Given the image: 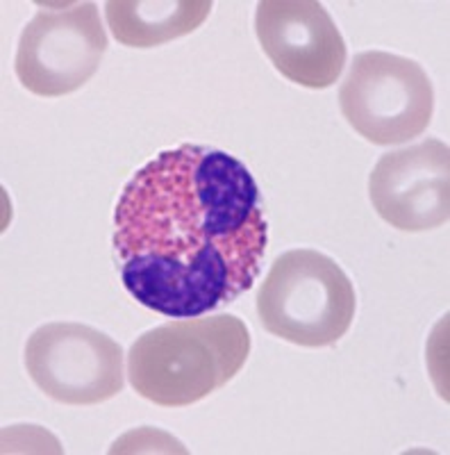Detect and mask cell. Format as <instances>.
I'll return each instance as SVG.
<instances>
[{"mask_svg":"<svg viewBox=\"0 0 450 455\" xmlns=\"http://www.w3.org/2000/svg\"><path fill=\"white\" fill-rule=\"evenodd\" d=\"M250 355L249 326L234 315L178 319L144 332L128 355L130 385L162 408H186L228 385Z\"/></svg>","mask_w":450,"mask_h":455,"instance_id":"cell-2","label":"cell"},{"mask_svg":"<svg viewBox=\"0 0 450 455\" xmlns=\"http://www.w3.org/2000/svg\"><path fill=\"white\" fill-rule=\"evenodd\" d=\"M32 383L64 405H93L123 389V348L105 332L75 321L36 328L26 344Z\"/></svg>","mask_w":450,"mask_h":455,"instance_id":"cell-6","label":"cell"},{"mask_svg":"<svg viewBox=\"0 0 450 455\" xmlns=\"http://www.w3.org/2000/svg\"><path fill=\"white\" fill-rule=\"evenodd\" d=\"M212 7L209 0H107L105 19L119 44L153 48L198 30Z\"/></svg>","mask_w":450,"mask_h":455,"instance_id":"cell-9","label":"cell"},{"mask_svg":"<svg viewBox=\"0 0 450 455\" xmlns=\"http://www.w3.org/2000/svg\"><path fill=\"white\" fill-rule=\"evenodd\" d=\"M375 212L403 233L446 226L450 217V150L444 141L384 153L368 178Z\"/></svg>","mask_w":450,"mask_h":455,"instance_id":"cell-8","label":"cell"},{"mask_svg":"<svg viewBox=\"0 0 450 455\" xmlns=\"http://www.w3.org/2000/svg\"><path fill=\"white\" fill-rule=\"evenodd\" d=\"M16 48V78L28 92L59 99L93 78L107 52V35L93 3H36Z\"/></svg>","mask_w":450,"mask_h":455,"instance_id":"cell-5","label":"cell"},{"mask_svg":"<svg viewBox=\"0 0 450 455\" xmlns=\"http://www.w3.org/2000/svg\"><path fill=\"white\" fill-rule=\"evenodd\" d=\"M114 253L128 294L171 319L233 303L255 284L269 243L250 171L225 150H164L123 187Z\"/></svg>","mask_w":450,"mask_h":455,"instance_id":"cell-1","label":"cell"},{"mask_svg":"<svg viewBox=\"0 0 450 455\" xmlns=\"http://www.w3.org/2000/svg\"><path fill=\"white\" fill-rule=\"evenodd\" d=\"M339 108L359 137L375 146H399L428 130L435 89L414 60L364 51L352 57L339 89Z\"/></svg>","mask_w":450,"mask_h":455,"instance_id":"cell-4","label":"cell"},{"mask_svg":"<svg viewBox=\"0 0 450 455\" xmlns=\"http://www.w3.org/2000/svg\"><path fill=\"white\" fill-rule=\"evenodd\" d=\"M257 316L271 335L296 347H330L351 328L355 290L328 255L287 251L273 259L259 287Z\"/></svg>","mask_w":450,"mask_h":455,"instance_id":"cell-3","label":"cell"},{"mask_svg":"<svg viewBox=\"0 0 450 455\" xmlns=\"http://www.w3.org/2000/svg\"><path fill=\"white\" fill-rule=\"evenodd\" d=\"M255 35L271 64L300 87H332L346 67V42L316 0H262Z\"/></svg>","mask_w":450,"mask_h":455,"instance_id":"cell-7","label":"cell"}]
</instances>
